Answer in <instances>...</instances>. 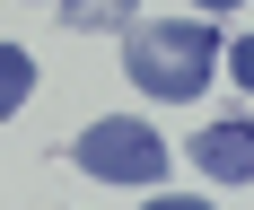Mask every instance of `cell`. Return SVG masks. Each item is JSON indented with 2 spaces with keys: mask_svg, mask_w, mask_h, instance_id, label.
<instances>
[{
  "mask_svg": "<svg viewBox=\"0 0 254 210\" xmlns=\"http://www.w3.org/2000/svg\"><path fill=\"white\" fill-rule=\"evenodd\" d=\"M123 70L140 97H167V105H193L219 70V35L202 18H158V26H131L123 44Z\"/></svg>",
  "mask_w": 254,
  "mask_h": 210,
  "instance_id": "obj_1",
  "label": "cell"
},
{
  "mask_svg": "<svg viewBox=\"0 0 254 210\" xmlns=\"http://www.w3.org/2000/svg\"><path fill=\"white\" fill-rule=\"evenodd\" d=\"M79 166L97 184H167V140L131 114H105V123L79 131Z\"/></svg>",
  "mask_w": 254,
  "mask_h": 210,
  "instance_id": "obj_2",
  "label": "cell"
},
{
  "mask_svg": "<svg viewBox=\"0 0 254 210\" xmlns=\"http://www.w3.org/2000/svg\"><path fill=\"white\" fill-rule=\"evenodd\" d=\"M193 158H202V175H210V184H254V114H228V123H202Z\"/></svg>",
  "mask_w": 254,
  "mask_h": 210,
  "instance_id": "obj_3",
  "label": "cell"
},
{
  "mask_svg": "<svg viewBox=\"0 0 254 210\" xmlns=\"http://www.w3.org/2000/svg\"><path fill=\"white\" fill-rule=\"evenodd\" d=\"M26 97H35V61H26V44H0V114H18Z\"/></svg>",
  "mask_w": 254,
  "mask_h": 210,
  "instance_id": "obj_4",
  "label": "cell"
},
{
  "mask_svg": "<svg viewBox=\"0 0 254 210\" xmlns=\"http://www.w3.org/2000/svg\"><path fill=\"white\" fill-rule=\"evenodd\" d=\"M131 9H140V0H62L70 26H131Z\"/></svg>",
  "mask_w": 254,
  "mask_h": 210,
  "instance_id": "obj_5",
  "label": "cell"
},
{
  "mask_svg": "<svg viewBox=\"0 0 254 210\" xmlns=\"http://www.w3.org/2000/svg\"><path fill=\"white\" fill-rule=\"evenodd\" d=\"M228 70H237V88L254 97V35H237V52H228Z\"/></svg>",
  "mask_w": 254,
  "mask_h": 210,
  "instance_id": "obj_6",
  "label": "cell"
},
{
  "mask_svg": "<svg viewBox=\"0 0 254 210\" xmlns=\"http://www.w3.org/2000/svg\"><path fill=\"white\" fill-rule=\"evenodd\" d=\"M140 210H210L202 193H158V202H140Z\"/></svg>",
  "mask_w": 254,
  "mask_h": 210,
  "instance_id": "obj_7",
  "label": "cell"
},
{
  "mask_svg": "<svg viewBox=\"0 0 254 210\" xmlns=\"http://www.w3.org/2000/svg\"><path fill=\"white\" fill-rule=\"evenodd\" d=\"M202 9H237V0H202Z\"/></svg>",
  "mask_w": 254,
  "mask_h": 210,
  "instance_id": "obj_8",
  "label": "cell"
}]
</instances>
